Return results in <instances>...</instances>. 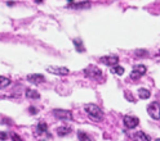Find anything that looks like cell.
Returning <instances> with one entry per match:
<instances>
[{
    "mask_svg": "<svg viewBox=\"0 0 160 141\" xmlns=\"http://www.w3.org/2000/svg\"><path fill=\"white\" fill-rule=\"evenodd\" d=\"M111 73L112 75H116V76H123L124 75V68L122 66L115 64V66L111 67Z\"/></svg>",
    "mask_w": 160,
    "mask_h": 141,
    "instance_id": "cell-16",
    "label": "cell"
},
{
    "mask_svg": "<svg viewBox=\"0 0 160 141\" xmlns=\"http://www.w3.org/2000/svg\"><path fill=\"white\" fill-rule=\"evenodd\" d=\"M125 96H127V99H128V100H131V102H133V100H134V99L131 96V93H128V91L125 93Z\"/></svg>",
    "mask_w": 160,
    "mask_h": 141,
    "instance_id": "cell-22",
    "label": "cell"
},
{
    "mask_svg": "<svg viewBox=\"0 0 160 141\" xmlns=\"http://www.w3.org/2000/svg\"><path fill=\"white\" fill-rule=\"evenodd\" d=\"M53 116L58 119L62 121H72V113L70 110H65V109H54L53 110Z\"/></svg>",
    "mask_w": 160,
    "mask_h": 141,
    "instance_id": "cell-5",
    "label": "cell"
},
{
    "mask_svg": "<svg viewBox=\"0 0 160 141\" xmlns=\"http://www.w3.org/2000/svg\"><path fill=\"white\" fill-rule=\"evenodd\" d=\"M84 109H85V112L88 113L89 118L93 119L94 122H101V121L103 119V116H105L103 110L99 108L97 104H87L84 107Z\"/></svg>",
    "mask_w": 160,
    "mask_h": 141,
    "instance_id": "cell-1",
    "label": "cell"
},
{
    "mask_svg": "<svg viewBox=\"0 0 160 141\" xmlns=\"http://www.w3.org/2000/svg\"><path fill=\"white\" fill-rule=\"evenodd\" d=\"M35 132L36 135H47V136H51L48 134V126L44 122H40L38 123V126L35 127Z\"/></svg>",
    "mask_w": 160,
    "mask_h": 141,
    "instance_id": "cell-11",
    "label": "cell"
},
{
    "mask_svg": "<svg viewBox=\"0 0 160 141\" xmlns=\"http://www.w3.org/2000/svg\"><path fill=\"white\" fill-rule=\"evenodd\" d=\"M147 113H148V116L151 117L152 119L159 121L160 119V104L158 102L151 103L147 107Z\"/></svg>",
    "mask_w": 160,
    "mask_h": 141,
    "instance_id": "cell-3",
    "label": "cell"
},
{
    "mask_svg": "<svg viewBox=\"0 0 160 141\" xmlns=\"http://www.w3.org/2000/svg\"><path fill=\"white\" fill-rule=\"evenodd\" d=\"M7 4H8L9 7H13V5H14V2H8Z\"/></svg>",
    "mask_w": 160,
    "mask_h": 141,
    "instance_id": "cell-26",
    "label": "cell"
},
{
    "mask_svg": "<svg viewBox=\"0 0 160 141\" xmlns=\"http://www.w3.org/2000/svg\"><path fill=\"white\" fill-rule=\"evenodd\" d=\"M92 7L91 2H80V3H70L68 4V8H71V9H89Z\"/></svg>",
    "mask_w": 160,
    "mask_h": 141,
    "instance_id": "cell-10",
    "label": "cell"
},
{
    "mask_svg": "<svg viewBox=\"0 0 160 141\" xmlns=\"http://www.w3.org/2000/svg\"><path fill=\"white\" fill-rule=\"evenodd\" d=\"M12 140L13 141H22V139H21V136H19V135H17V134H12Z\"/></svg>",
    "mask_w": 160,
    "mask_h": 141,
    "instance_id": "cell-21",
    "label": "cell"
},
{
    "mask_svg": "<svg viewBox=\"0 0 160 141\" xmlns=\"http://www.w3.org/2000/svg\"><path fill=\"white\" fill-rule=\"evenodd\" d=\"M138 123H139V119L137 117H133V116H125L124 117V126L128 130H132V128L137 127Z\"/></svg>",
    "mask_w": 160,
    "mask_h": 141,
    "instance_id": "cell-7",
    "label": "cell"
},
{
    "mask_svg": "<svg viewBox=\"0 0 160 141\" xmlns=\"http://www.w3.org/2000/svg\"><path fill=\"white\" fill-rule=\"evenodd\" d=\"M84 75L89 78H93V80H101L102 78V70L96 66H89L88 68L84 69Z\"/></svg>",
    "mask_w": 160,
    "mask_h": 141,
    "instance_id": "cell-2",
    "label": "cell"
},
{
    "mask_svg": "<svg viewBox=\"0 0 160 141\" xmlns=\"http://www.w3.org/2000/svg\"><path fill=\"white\" fill-rule=\"evenodd\" d=\"M11 78L9 77H4V76H0V89H4L7 86L11 85Z\"/></svg>",
    "mask_w": 160,
    "mask_h": 141,
    "instance_id": "cell-17",
    "label": "cell"
},
{
    "mask_svg": "<svg viewBox=\"0 0 160 141\" xmlns=\"http://www.w3.org/2000/svg\"><path fill=\"white\" fill-rule=\"evenodd\" d=\"M99 62L102 64L108 66V67H112V66L119 63V57L118 55H106V57H102L99 59Z\"/></svg>",
    "mask_w": 160,
    "mask_h": 141,
    "instance_id": "cell-8",
    "label": "cell"
},
{
    "mask_svg": "<svg viewBox=\"0 0 160 141\" xmlns=\"http://www.w3.org/2000/svg\"><path fill=\"white\" fill-rule=\"evenodd\" d=\"M25 95H26V98H28V99H34V100L40 99V94L36 91V90H32V89H27L26 91H25Z\"/></svg>",
    "mask_w": 160,
    "mask_h": 141,
    "instance_id": "cell-13",
    "label": "cell"
},
{
    "mask_svg": "<svg viewBox=\"0 0 160 141\" xmlns=\"http://www.w3.org/2000/svg\"><path fill=\"white\" fill-rule=\"evenodd\" d=\"M78 139H79V141H92L91 139H89V136L87 134L82 132V131H79L78 132Z\"/></svg>",
    "mask_w": 160,
    "mask_h": 141,
    "instance_id": "cell-20",
    "label": "cell"
},
{
    "mask_svg": "<svg viewBox=\"0 0 160 141\" xmlns=\"http://www.w3.org/2000/svg\"><path fill=\"white\" fill-rule=\"evenodd\" d=\"M133 55L136 58H146L148 55V52H147V50H145V49H138V50H136V52L133 53Z\"/></svg>",
    "mask_w": 160,
    "mask_h": 141,
    "instance_id": "cell-18",
    "label": "cell"
},
{
    "mask_svg": "<svg viewBox=\"0 0 160 141\" xmlns=\"http://www.w3.org/2000/svg\"><path fill=\"white\" fill-rule=\"evenodd\" d=\"M35 2H36L38 4H40V3H43V0H35Z\"/></svg>",
    "mask_w": 160,
    "mask_h": 141,
    "instance_id": "cell-27",
    "label": "cell"
},
{
    "mask_svg": "<svg viewBox=\"0 0 160 141\" xmlns=\"http://www.w3.org/2000/svg\"><path fill=\"white\" fill-rule=\"evenodd\" d=\"M27 81L28 82H31L34 85H39V84H42L45 81V77L43 75H40V73H32V75H27Z\"/></svg>",
    "mask_w": 160,
    "mask_h": 141,
    "instance_id": "cell-9",
    "label": "cell"
},
{
    "mask_svg": "<svg viewBox=\"0 0 160 141\" xmlns=\"http://www.w3.org/2000/svg\"><path fill=\"white\" fill-rule=\"evenodd\" d=\"M146 70H147L146 66H143V64H137V66L133 68V70L131 72V78H132V80H139L143 75H146Z\"/></svg>",
    "mask_w": 160,
    "mask_h": 141,
    "instance_id": "cell-6",
    "label": "cell"
},
{
    "mask_svg": "<svg viewBox=\"0 0 160 141\" xmlns=\"http://www.w3.org/2000/svg\"><path fill=\"white\" fill-rule=\"evenodd\" d=\"M8 136H7V134L5 132H0V140H5Z\"/></svg>",
    "mask_w": 160,
    "mask_h": 141,
    "instance_id": "cell-23",
    "label": "cell"
},
{
    "mask_svg": "<svg viewBox=\"0 0 160 141\" xmlns=\"http://www.w3.org/2000/svg\"><path fill=\"white\" fill-rule=\"evenodd\" d=\"M133 140L134 141H151V139H150L148 135H146L145 132H142V131H138V132L133 134L132 135Z\"/></svg>",
    "mask_w": 160,
    "mask_h": 141,
    "instance_id": "cell-12",
    "label": "cell"
},
{
    "mask_svg": "<svg viewBox=\"0 0 160 141\" xmlns=\"http://www.w3.org/2000/svg\"><path fill=\"white\" fill-rule=\"evenodd\" d=\"M47 70L49 73L56 76H67L70 73V69L67 67H57V66H49L47 67Z\"/></svg>",
    "mask_w": 160,
    "mask_h": 141,
    "instance_id": "cell-4",
    "label": "cell"
},
{
    "mask_svg": "<svg viewBox=\"0 0 160 141\" xmlns=\"http://www.w3.org/2000/svg\"><path fill=\"white\" fill-rule=\"evenodd\" d=\"M30 112H31V113H36V109L34 107H31V108H30Z\"/></svg>",
    "mask_w": 160,
    "mask_h": 141,
    "instance_id": "cell-25",
    "label": "cell"
},
{
    "mask_svg": "<svg viewBox=\"0 0 160 141\" xmlns=\"http://www.w3.org/2000/svg\"><path fill=\"white\" fill-rule=\"evenodd\" d=\"M156 141H160V139H158V140H156Z\"/></svg>",
    "mask_w": 160,
    "mask_h": 141,
    "instance_id": "cell-28",
    "label": "cell"
},
{
    "mask_svg": "<svg viewBox=\"0 0 160 141\" xmlns=\"http://www.w3.org/2000/svg\"><path fill=\"white\" fill-rule=\"evenodd\" d=\"M138 96H139V99H142V100H146V99H148L150 96H151V93L148 91V90H146V89H139L138 90Z\"/></svg>",
    "mask_w": 160,
    "mask_h": 141,
    "instance_id": "cell-15",
    "label": "cell"
},
{
    "mask_svg": "<svg viewBox=\"0 0 160 141\" xmlns=\"http://www.w3.org/2000/svg\"><path fill=\"white\" fill-rule=\"evenodd\" d=\"M155 59H156V60H160V50H159V52L156 53V55H155Z\"/></svg>",
    "mask_w": 160,
    "mask_h": 141,
    "instance_id": "cell-24",
    "label": "cell"
},
{
    "mask_svg": "<svg viewBox=\"0 0 160 141\" xmlns=\"http://www.w3.org/2000/svg\"><path fill=\"white\" fill-rule=\"evenodd\" d=\"M74 45H75V48H76L78 52H84V46H83L82 40H79V39L74 40Z\"/></svg>",
    "mask_w": 160,
    "mask_h": 141,
    "instance_id": "cell-19",
    "label": "cell"
},
{
    "mask_svg": "<svg viewBox=\"0 0 160 141\" xmlns=\"http://www.w3.org/2000/svg\"><path fill=\"white\" fill-rule=\"evenodd\" d=\"M71 127H68V126H62V127H59V128H57V134H58V136H66V135H68L70 132H71Z\"/></svg>",
    "mask_w": 160,
    "mask_h": 141,
    "instance_id": "cell-14",
    "label": "cell"
}]
</instances>
